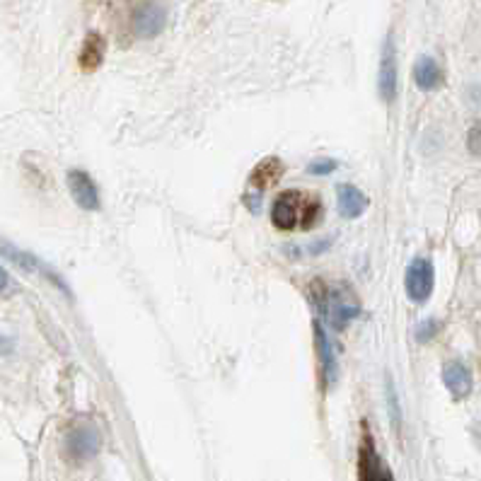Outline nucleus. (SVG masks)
<instances>
[{"instance_id": "obj_16", "label": "nucleus", "mask_w": 481, "mask_h": 481, "mask_svg": "<svg viewBox=\"0 0 481 481\" xmlns=\"http://www.w3.org/2000/svg\"><path fill=\"white\" fill-rule=\"evenodd\" d=\"M436 332H438V322H436V319H426V322H421L419 329H416V339H419V341H430V339L436 336Z\"/></svg>"}, {"instance_id": "obj_5", "label": "nucleus", "mask_w": 481, "mask_h": 481, "mask_svg": "<svg viewBox=\"0 0 481 481\" xmlns=\"http://www.w3.org/2000/svg\"><path fill=\"white\" fill-rule=\"evenodd\" d=\"M285 172V164L278 160V157H264L261 163H257V167L250 172V180H247V201H254L257 204L259 196L267 189L276 187L281 177Z\"/></svg>"}, {"instance_id": "obj_3", "label": "nucleus", "mask_w": 481, "mask_h": 481, "mask_svg": "<svg viewBox=\"0 0 481 481\" xmlns=\"http://www.w3.org/2000/svg\"><path fill=\"white\" fill-rule=\"evenodd\" d=\"M100 445H102V438L92 423H77L66 436V453L76 462H85L90 457H95L100 453Z\"/></svg>"}, {"instance_id": "obj_13", "label": "nucleus", "mask_w": 481, "mask_h": 481, "mask_svg": "<svg viewBox=\"0 0 481 481\" xmlns=\"http://www.w3.org/2000/svg\"><path fill=\"white\" fill-rule=\"evenodd\" d=\"M413 80H416L419 90L430 92V90H436L443 83V70H440L438 63L430 56H421V59L416 60V66H413Z\"/></svg>"}, {"instance_id": "obj_7", "label": "nucleus", "mask_w": 481, "mask_h": 481, "mask_svg": "<svg viewBox=\"0 0 481 481\" xmlns=\"http://www.w3.org/2000/svg\"><path fill=\"white\" fill-rule=\"evenodd\" d=\"M358 481H395L392 472L387 469L385 460L378 455L368 433H365L361 450H358Z\"/></svg>"}, {"instance_id": "obj_1", "label": "nucleus", "mask_w": 481, "mask_h": 481, "mask_svg": "<svg viewBox=\"0 0 481 481\" xmlns=\"http://www.w3.org/2000/svg\"><path fill=\"white\" fill-rule=\"evenodd\" d=\"M325 208L317 196L308 191H284L271 206V223L278 230H312L322 220Z\"/></svg>"}, {"instance_id": "obj_8", "label": "nucleus", "mask_w": 481, "mask_h": 481, "mask_svg": "<svg viewBox=\"0 0 481 481\" xmlns=\"http://www.w3.org/2000/svg\"><path fill=\"white\" fill-rule=\"evenodd\" d=\"M68 189L73 201L83 211H97L100 208V194H97L95 181L87 172H83V170L68 172Z\"/></svg>"}, {"instance_id": "obj_11", "label": "nucleus", "mask_w": 481, "mask_h": 481, "mask_svg": "<svg viewBox=\"0 0 481 481\" xmlns=\"http://www.w3.org/2000/svg\"><path fill=\"white\" fill-rule=\"evenodd\" d=\"M336 198H339V211L349 220L361 218L365 213V208H368V196L358 187H353V184H341L339 191H336Z\"/></svg>"}, {"instance_id": "obj_12", "label": "nucleus", "mask_w": 481, "mask_h": 481, "mask_svg": "<svg viewBox=\"0 0 481 481\" xmlns=\"http://www.w3.org/2000/svg\"><path fill=\"white\" fill-rule=\"evenodd\" d=\"M315 339H317V351H319V363H322V375L327 380L329 385H334L336 378H339V363H336V356L332 351V344H329L327 332L325 327L315 322Z\"/></svg>"}, {"instance_id": "obj_6", "label": "nucleus", "mask_w": 481, "mask_h": 481, "mask_svg": "<svg viewBox=\"0 0 481 481\" xmlns=\"http://www.w3.org/2000/svg\"><path fill=\"white\" fill-rule=\"evenodd\" d=\"M164 25H167V10L157 0L140 3L133 12V32L140 39H153L163 32Z\"/></svg>"}, {"instance_id": "obj_18", "label": "nucleus", "mask_w": 481, "mask_h": 481, "mask_svg": "<svg viewBox=\"0 0 481 481\" xmlns=\"http://www.w3.org/2000/svg\"><path fill=\"white\" fill-rule=\"evenodd\" d=\"M8 285H10L8 271H5V269L0 267V293H5V288H8Z\"/></svg>"}, {"instance_id": "obj_17", "label": "nucleus", "mask_w": 481, "mask_h": 481, "mask_svg": "<svg viewBox=\"0 0 481 481\" xmlns=\"http://www.w3.org/2000/svg\"><path fill=\"white\" fill-rule=\"evenodd\" d=\"M336 170L334 160H317V163H312L308 167L309 174H329Z\"/></svg>"}, {"instance_id": "obj_10", "label": "nucleus", "mask_w": 481, "mask_h": 481, "mask_svg": "<svg viewBox=\"0 0 481 481\" xmlns=\"http://www.w3.org/2000/svg\"><path fill=\"white\" fill-rule=\"evenodd\" d=\"M443 382L450 389V395L455 397V399H464V397L472 392V373L469 368L460 361H450L445 363V368H443Z\"/></svg>"}, {"instance_id": "obj_4", "label": "nucleus", "mask_w": 481, "mask_h": 481, "mask_svg": "<svg viewBox=\"0 0 481 481\" xmlns=\"http://www.w3.org/2000/svg\"><path fill=\"white\" fill-rule=\"evenodd\" d=\"M433 284H436V271L430 259H413L406 269V295L413 302H426L433 293Z\"/></svg>"}, {"instance_id": "obj_15", "label": "nucleus", "mask_w": 481, "mask_h": 481, "mask_svg": "<svg viewBox=\"0 0 481 481\" xmlns=\"http://www.w3.org/2000/svg\"><path fill=\"white\" fill-rule=\"evenodd\" d=\"M467 148H469V153L481 157V121H477L467 133Z\"/></svg>"}, {"instance_id": "obj_2", "label": "nucleus", "mask_w": 481, "mask_h": 481, "mask_svg": "<svg viewBox=\"0 0 481 481\" xmlns=\"http://www.w3.org/2000/svg\"><path fill=\"white\" fill-rule=\"evenodd\" d=\"M312 301H315V308L322 312V317L336 329H344L351 319L361 315V302L344 284L329 285L325 281H315Z\"/></svg>"}, {"instance_id": "obj_9", "label": "nucleus", "mask_w": 481, "mask_h": 481, "mask_svg": "<svg viewBox=\"0 0 481 481\" xmlns=\"http://www.w3.org/2000/svg\"><path fill=\"white\" fill-rule=\"evenodd\" d=\"M380 95L385 102H395L397 97V53L392 36H387L380 59Z\"/></svg>"}, {"instance_id": "obj_14", "label": "nucleus", "mask_w": 481, "mask_h": 481, "mask_svg": "<svg viewBox=\"0 0 481 481\" xmlns=\"http://www.w3.org/2000/svg\"><path fill=\"white\" fill-rule=\"evenodd\" d=\"M104 52H107V44L104 36L97 32H90L83 44V52H80V68L83 70H97L102 66Z\"/></svg>"}]
</instances>
